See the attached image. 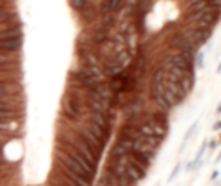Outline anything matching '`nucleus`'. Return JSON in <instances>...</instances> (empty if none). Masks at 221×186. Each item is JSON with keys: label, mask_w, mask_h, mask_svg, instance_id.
Listing matches in <instances>:
<instances>
[{"label": "nucleus", "mask_w": 221, "mask_h": 186, "mask_svg": "<svg viewBox=\"0 0 221 186\" xmlns=\"http://www.w3.org/2000/svg\"><path fill=\"white\" fill-rule=\"evenodd\" d=\"M155 186H159V184H155Z\"/></svg>", "instance_id": "4468645a"}, {"label": "nucleus", "mask_w": 221, "mask_h": 186, "mask_svg": "<svg viewBox=\"0 0 221 186\" xmlns=\"http://www.w3.org/2000/svg\"><path fill=\"white\" fill-rule=\"evenodd\" d=\"M207 147H211V150H216V148H218V141H216V140H213V141H209V143H207Z\"/></svg>", "instance_id": "0eeeda50"}, {"label": "nucleus", "mask_w": 221, "mask_h": 186, "mask_svg": "<svg viewBox=\"0 0 221 186\" xmlns=\"http://www.w3.org/2000/svg\"><path fill=\"white\" fill-rule=\"evenodd\" d=\"M83 112H85L83 93L67 88L64 96H62V102H60V117L64 119V122L80 124L83 119Z\"/></svg>", "instance_id": "f257e3e1"}, {"label": "nucleus", "mask_w": 221, "mask_h": 186, "mask_svg": "<svg viewBox=\"0 0 221 186\" xmlns=\"http://www.w3.org/2000/svg\"><path fill=\"white\" fill-rule=\"evenodd\" d=\"M69 4H71V7L74 9V11L81 12L85 7L88 5V0H69Z\"/></svg>", "instance_id": "f03ea898"}, {"label": "nucleus", "mask_w": 221, "mask_h": 186, "mask_svg": "<svg viewBox=\"0 0 221 186\" xmlns=\"http://www.w3.org/2000/svg\"><path fill=\"white\" fill-rule=\"evenodd\" d=\"M216 162H221V152H219V155H218V159H216Z\"/></svg>", "instance_id": "ddd939ff"}, {"label": "nucleus", "mask_w": 221, "mask_h": 186, "mask_svg": "<svg viewBox=\"0 0 221 186\" xmlns=\"http://www.w3.org/2000/svg\"><path fill=\"white\" fill-rule=\"evenodd\" d=\"M5 178V172H4V167H0V181Z\"/></svg>", "instance_id": "9d476101"}, {"label": "nucleus", "mask_w": 221, "mask_h": 186, "mask_svg": "<svg viewBox=\"0 0 221 186\" xmlns=\"http://www.w3.org/2000/svg\"><path fill=\"white\" fill-rule=\"evenodd\" d=\"M195 66H197V67H204V52L195 54Z\"/></svg>", "instance_id": "20e7f679"}, {"label": "nucleus", "mask_w": 221, "mask_h": 186, "mask_svg": "<svg viewBox=\"0 0 221 186\" xmlns=\"http://www.w3.org/2000/svg\"><path fill=\"white\" fill-rule=\"evenodd\" d=\"M218 176H219V171H213V174H211V181L218 179Z\"/></svg>", "instance_id": "6e6552de"}, {"label": "nucleus", "mask_w": 221, "mask_h": 186, "mask_svg": "<svg viewBox=\"0 0 221 186\" xmlns=\"http://www.w3.org/2000/svg\"><path fill=\"white\" fill-rule=\"evenodd\" d=\"M213 129H214V131H219V129H221V121H218V122H216L214 126H213Z\"/></svg>", "instance_id": "1a4fd4ad"}, {"label": "nucleus", "mask_w": 221, "mask_h": 186, "mask_svg": "<svg viewBox=\"0 0 221 186\" xmlns=\"http://www.w3.org/2000/svg\"><path fill=\"white\" fill-rule=\"evenodd\" d=\"M180 167H181V164H176V166H174V169H173V171H171V174H169V179H167V181H173L174 178L178 176V172H180Z\"/></svg>", "instance_id": "39448f33"}, {"label": "nucleus", "mask_w": 221, "mask_h": 186, "mask_svg": "<svg viewBox=\"0 0 221 186\" xmlns=\"http://www.w3.org/2000/svg\"><path fill=\"white\" fill-rule=\"evenodd\" d=\"M216 72H218V74H221V62H219V66H218V69H216Z\"/></svg>", "instance_id": "f8f14e48"}, {"label": "nucleus", "mask_w": 221, "mask_h": 186, "mask_svg": "<svg viewBox=\"0 0 221 186\" xmlns=\"http://www.w3.org/2000/svg\"><path fill=\"white\" fill-rule=\"evenodd\" d=\"M7 164H9V160L5 159V153H4V152H0V167H5Z\"/></svg>", "instance_id": "423d86ee"}, {"label": "nucleus", "mask_w": 221, "mask_h": 186, "mask_svg": "<svg viewBox=\"0 0 221 186\" xmlns=\"http://www.w3.org/2000/svg\"><path fill=\"white\" fill-rule=\"evenodd\" d=\"M195 128H197V122H193V124H192V126H190V129H188V131H187V134H185V138H183V145H185L187 141H188V140H190V136H192V133L195 131Z\"/></svg>", "instance_id": "7ed1b4c3"}, {"label": "nucleus", "mask_w": 221, "mask_h": 186, "mask_svg": "<svg viewBox=\"0 0 221 186\" xmlns=\"http://www.w3.org/2000/svg\"><path fill=\"white\" fill-rule=\"evenodd\" d=\"M216 112H218V114H221V102H219V105H218V109H216Z\"/></svg>", "instance_id": "9b49d317"}]
</instances>
